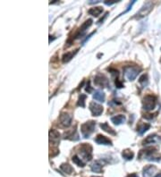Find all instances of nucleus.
Wrapping results in <instances>:
<instances>
[{"mask_svg": "<svg viewBox=\"0 0 161 177\" xmlns=\"http://www.w3.org/2000/svg\"><path fill=\"white\" fill-rule=\"evenodd\" d=\"M139 83L144 88L147 87L149 84V78H148V74H142L140 78H139Z\"/></svg>", "mask_w": 161, "mask_h": 177, "instance_id": "25", "label": "nucleus"}, {"mask_svg": "<svg viewBox=\"0 0 161 177\" xmlns=\"http://www.w3.org/2000/svg\"><path fill=\"white\" fill-rule=\"evenodd\" d=\"M102 164H100L99 161H96L95 163H93L91 166V171L94 172V173H101L102 172Z\"/></svg>", "mask_w": 161, "mask_h": 177, "instance_id": "20", "label": "nucleus"}, {"mask_svg": "<svg viewBox=\"0 0 161 177\" xmlns=\"http://www.w3.org/2000/svg\"><path fill=\"white\" fill-rule=\"evenodd\" d=\"M95 142L97 144H99V145H107V146H112V141L111 140H109L108 137L104 136V135H101V134H99L98 136L96 137L95 139Z\"/></svg>", "mask_w": 161, "mask_h": 177, "instance_id": "13", "label": "nucleus"}, {"mask_svg": "<svg viewBox=\"0 0 161 177\" xmlns=\"http://www.w3.org/2000/svg\"><path fill=\"white\" fill-rule=\"evenodd\" d=\"M122 157L125 160H132L134 157V153L131 149H124L122 152Z\"/></svg>", "mask_w": 161, "mask_h": 177, "instance_id": "24", "label": "nucleus"}, {"mask_svg": "<svg viewBox=\"0 0 161 177\" xmlns=\"http://www.w3.org/2000/svg\"><path fill=\"white\" fill-rule=\"evenodd\" d=\"M92 177H98V176H92Z\"/></svg>", "mask_w": 161, "mask_h": 177, "instance_id": "37", "label": "nucleus"}, {"mask_svg": "<svg viewBox=\"0 0 161 177\" xmlns=\"http://www.w3.org/2000/svg\"><path fill=\"white\" fill-rule=\"evenodd\" d=\"M60 168L64 173H66L67 174H71L74 173V168H72V166H70L69 164H66V163L62 164L60 166Z\"/></svg>", "mask_w": 161, "mask_h": 177, "instance_id": "22", "label": "nucleus"}, {"mask_svg": "<svg viewBox=\"0 0 161 177\" xmlns=\"http://www.w3.org/2000/svg\"><path fill=\"white\" fill-rule=\"evenodd\" d=\"M134 3H135V0H133V1H132V3L129 4V5H128V6H127V8H126V10H125L124 12H123L122 14H119V16H120V15H123L124 14H126L128 11H130V10H131V8H132V6L133 5V4H134Z\"/></svg>", "mask_w": 161, "mask_h": 177, "instance_id": "28", "label": "nucleus"}, {"mask_svg": "<svg viewBox=\"0 0 161 177\" xmlns=\"http://www.w3.org/2000/svg\"><path fill=\"white\" fill-rule=\"evenodd\" d=\"M157 98L153 95H146L142 99V108L145 111H151L156 107Z\"/></svg>", "mask_w": 161, "mask_h": 177, "instance_id": "3", "label": "nucleus"}, {"mask_svg": "<svg viewBox=\"0 0 161 177\" xmlns=\"http://www.w3.org/2000/svg\"><path fill=\"white\" fill-rule=\"evenodd\" d=\"M91 24H92V20H91V19H88L87 21H85V22L83 23V25L80 26V27L76 30V32L74 33V35H72V37L71 39H69L68 42H72V40H74V39H79V38H80L82 36H83L84 33H85V31L91 27Z\"/></svg>", "mask_w": 161, "mask_h": 177, "instance_id": "5", "label": "nucleus"}, {"mask_svg": "<svg viewBox=\"0 0 161 177\" xmlns=\"http://www.w3.org/2000/svg\"><path fill=\"white\" fill-rule=\"evenodd\" d=\"M100 128L104 132H106L108 133H109L110 135H113V136H116V132H115V130L113 128H111L107 123H103V124H100Z\"/></svg>", "mask_w": 161, "mask_h": 177, "instance_id": "16", "label": "nucleus"}, {"mask_svg": "<svg viewBox=\"0 0 161 177\" xmlns=\"http://www.w3.org/2000/svg\"><path fill=\"white\" fill-rule=\"evenodd\" d=\"M141 71V67L138 66H126L124 69V72L125 77L129 80H134L135 78L138 76V74H140V72Z\"/></svg>", "mask_w": 161, "mask_h": 177, "instance_id": "7", "label": "nucleus"}, {"mask_svg": "<svg viewBox=\"0 0 161 177\" xmlns=\"http://www.w3.org/2000/svg\"><path fill=\"white\" fill-rule=\"evenodd\" d=\"M96 126V122L95 121H88V122L84 123L80 126V132L83 134V137L85 139L89 138L94 132Z\"/></svg>", "mask_w": 161, "mask_h": 177, "instance_id": "2", "label": "nucleus"}, {"mask_svg": "<svg viewBox=\"0 0 161 177\" xmlns=\"http://www.w3.org/2000/svg\"><path fill=\"white\" fill-rule=\"evenodd\" d=\"M156 151L157 149L154 147H149L144 149H141L139 153V157L140 158H145L150 161H156V162H159L161 161V157L156 156Z\"/></svg>", "mask_w": 161, "mask_h": 177, "instance_id": "1", "label": "nucleus"}, {"mask_svg": "<svg viewBox=\"0 0 161 177\" xmlns=\"http://www.w3.org/2000/svg\"><path fill=\"white\" fill-rule=\"evenodd\" d=\"M48 136H49V144L52 145V146H57L60 142L61 138L59 132H57L56 130H50Z\"/></svg>", "mask_w": 161, "mask_h": 177, "instance_id": "9", "label": "nucleus"}, {"mask_svg": "<svg viewBox=\"0 0 161 177\" xmlns=\"http://www.w3.org/2000/svg\"><path fill=\"white\" fill-rule=\"evenodd\" d=\"M87 98V96L84 95V94H80L79 96V99H78V102H77V106L78 107H85V99Z\"/></svg>", "mask_w": 161, "mask_h": 177, "instance_id": "27", "label": "nucleus"}, {"mask_svg": "<svg viewBox=\"0 0 161 177\" xmlns=\"http://www.w3.org/2000/svg\"><path fill=\"white\" fill-rule=\"evenodd\" d=\"M155 166H147L143 169V176L144 177H150L155 171Z\"/></svg>", "mask_w": 161, "mask_h": 177, "instance_id": "19", "label": "nucleus"}, {"mask_svg": "<svg viewBox=\"0 0 161 177\" xmlns=\"http://www.w3.org/2000/svg\"><path fill=\"white\" fill-rule=\"evenodd\" d=\"M72 162H74L76 166H80V167H84V166H85V163L83 162V160L80 159L78 156H76V155L72 157Z\"/></svg>", "mask_w": 161, "mask_h": 177, "instance_id": "26", "label": "nucleus"}, {"mask_svg": "<svg viewBox=\"0 0 161 177\" xmlns=\"http://www.w3.org/2000/svg\"><path fill=\"white\" fill-rule=\"evenodd\" d=\"M94 83H95V85L102 87V88H108L109 87L108 79L104 74H97L95 76Z\"/></svg>", "mask_w": 161, "mask_h": 177, "instance_id": "8", "label": "nucleus"}, {"mask_svg": "<svg viewBox=\"0 0 161 177\" xmlns=\"http://www.w3.org/2000/svg\"><path fill=\"white\" fill-rule=\"evenodd\" d=\"M115 83H116V86L117 87V88H123L124 87V85H123V83L120 82V80H118V79H116V82H115Z\"/></svg>", "mask_w": 161, "mask_h": 177, "instance_id": "32", "label": "nucleus"}, {"mask_svg": "<svg viewBox=\"0 0 161 177\" xmlns=\"http://www.w3.org/2000/svg\"><path fill=\"white\" fill-rule=\"evenodd\" d=\"M93 99L99 102H104L105 99H106V96H105V93L102 91H96L94 95H93Z\"/></svg>", "mask_w": 161, "mask_h": 177, "instance_id": "18", "label": "nucleus"}, {"mask_svg": "<svg viewBox=\"0 0 161 177\" xmlns=\"http://www.w3.org/2000/svg\"><path fill=\"white\" fill-rule=\"evenodd\" d=\"M116 2H118V1H115V0H112V1H105L104 4L107 5H112L116 4Z\"/></svg>", "mask_w": 161, "mask_h": 177, "instance_id": "33", "label": "nucleus"}, {"mask_svg": "<svg viewBox=\"0 0 161 177\" xmlns=\"http://www.w3.org/2000/svg\"><path fill=\"white\" fill-rule=\"evenodd\" d=\"M92 90H93V88H92L91 86V82L89 80L88 83H87V86H86V88H85V91H86L88 93H91V92L92 91Z\"/></svg>", "mask_w": 161, "mask_h": 177, "instance_id": "29", "label": "nucleus"}, {"mask_svg": "<svg viewBox=\"0 0 161 177\" xmlns=\"http://www.w3.org/2000/svg\"><path fill=\"white\" fill-rule=\"evenodd\" d=\"M155 115H151V114H146V115H143V118L144 119H147V120H151L154 118Z\"/></svg>", "mask_w": 161, "mask_h": 177, "instance_id": "30", "label": "nucleus"}, {"mask_svg": "<svg viewBox=\"0 0 161 177\" xmlns=\"http://www.w3.org/2000/svg\"><path fill=\"white\" fill-rule=\"evenodd\" d=\"M126 177H139V175L137 174H128Z\"/></svg>", "mask_w": 161, "mask_h": 177, "instance_id": "34", "label": "nucleus"}, {"mask_svg": "<svg viewBox=\"0 0 161 177\" xmlns=\"http://www.w3.org/2000/svg\"><path fill=\"white\" fill-rule=\"evenodd\" d=\"M125 121H126V117L124 115H118V116L111 117V122L115 125L123 124L124 123H125Z\"/></svg>", "mask_w": 161, "mask_h": 177, "instance_id": "14", "label": "nucleus"}, {"mask_svg": "<svg viewBox=\"0 0 161 177\" xmlns=\"http://www.w3.org/2000/svg\"><path fill=\"white\" fill-rule=\"evenodd\" d=\"M78 52V49L74 50V51H71V52H66V53H64L62 56V62L63 63H68L69 61L72 60V58H74V56L77 54Z\"/></svg>", "mask_w": 161, "mask_h": 177, "instance_id": "15", "label": "nucleus"}, {"mask_svg": "<svg viewBox=\"0 0 161 177\" xmlns=\"http://www.w3.org/2000/svg\"><path fill=\"white\" fill-rule=\"evenodd\" d=\"M79 154L86 161H91L92 158V147L88 143H83L79 147Z\"/></svg>", "mask_w": 161, "mask_h": 177, "instance_id": "4", "label": "nucleus"}, {"mask_svg": "<svg viewBox=\"0 0 161 177\" xmlns=\"http://www.w3.org/2000/svg\"><path fill=\"white\" fill-rule=\"evenodd\" d=\"M154 177H161V173H159V174H156Z\"/></svg>", "mask_w": 161, "mask_h": 177, "instance_id": "36", "label": "nucleus"}, {"mask_svg": "<svg viewBox=\"0 0 161 177\" xmlns=\"http://www.w3.org/2000/svg\"><path fill=\"white\" fill-rule=\"evenodd\" d=\"M150 128V124H141L137 127V132H138V133L140 135H142V134H144L145 132H146Z\"/></svg>", "mask_w": 161, "mask_h": 177, "instance_id": "21", "label": "nucleus"}, {"mask_svg": "<svg viewBox=\"0 0 161 177\" xmlns=\"http://www.w3.org/2000/svg\"><path fill=\"white\" fill-rule=\"evenodd\" d=\"M103 12V7L101 6H95L93 8H91L90 10L88 11V13L90 14L92 16H95V17H98L99 16V14Z\"/></svg>", "mask_w": 161, "mask_h": 177, "instance_id": "17", "label": "nucleus"}, {"mask_svg": "<svg viewBox=\"0 0 161 177\" xmlns=\"http://www.w3.org/2000/svg\"><path fill=\"white\" fill-rule=\"evenodd\" d=\"M157 138H158V136H157L156 134H150V135H149V136L147 137V138L142 141V144H143V145L152 144V143L156 142Z\"/></svg>", "mask_w": 161, "mask_h": 177, "instance_id": "23", "label": "nucleus"}, {"mask_svg": "<svg viewBox=\"0 0 161 177\" xmlns=\"http://www.w3.org/2000/svg\"><path fill=\"white\" fill-rule=\"evenodd\" d=\"M108 14H109V13H108V12H107L106 14H104V16H103V18H101L100 20H99V21H98V22H97V23H98V24H101V23H102V22H103L105 21V19H106V18L108 17Z\"/></svg>", "mask_w": 161, "mask_h": 177, "instance_id": "31", "label": "nucleus"}, {"mask_svg": "<svg viewBox=\"0 0 161 177\" xmlns=\"http://www.w3.org/2000/svg\"><path fill=\"white\" fill-rule=\"evenodd\" d=\"M100 1H90L89 4H97V3H99Z\"/></svg>", "mask_w": 161, "mask_h": 177, "instance_id": "35", "label": "nucleus"}, {"mask_svg": "<svg viewBox=\"0 0 161 177\" xmlns=\"http://www.w3.org/2000/svg\"><path fill=\"white\" fill-rule=\"evenodd\" d=\"M72 117L68 113L63 112L59 116V123L63 127H69L72 124Z\"/></svg>", "mask_w": 161, "mask_h": 177, "instance_id": "10", "label": "nucleus"}, {"mask_svg": "<svg viewBox=\"0 0 161 177\" xmlns=\"http://www.w3.org/2000/svg\"><path fill=\"white\" fill-rule=\"evenodd\" d=\"M90 110L91 112V114L93 116H99L103 113V107L101 105L95 103V102H91L90 103Z\"/></svg>", "mask_w": 161, "mask_h": 177, "instance_id": "11", "label": "nucleus"}, {"mask_svg": "<svg viewBox=\"0 0 161 177\" xmlns=\"http://www.w3.org/2000/svg\"><path fill=\"white\" fill-rule=\"evenodd\" d=\"M64 136V139H66V140H70V141H76L79 140V135L76 131V127H74V129H72V130L66 132Z\"/></svg>", "mask_w": 161, "mask_h": 177, "instance_id": "12", "label": "nucleus"}, {"mask_svg": "<svg viewBox=\"0 0 161 177\" xmlns=\"http://www.w3.org/2000/svg\"><path fill=\"white\" fill-rule=\"evenodd\" d=\"M152 8H153V4L150 1H148L145 3L141 9L136 13V14L133 16L134 19H141L145 16H147L151 11H152Z\"/></svg>", "mask_w": 161, "mask_h": 177, "instance_id": "6", "label": "nucleus"}]
</instances>
